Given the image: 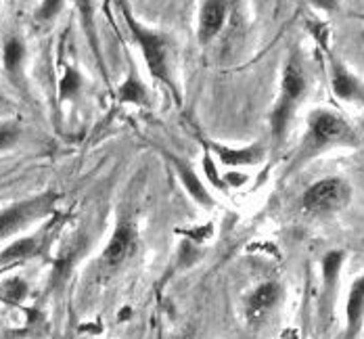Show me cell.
Masks as SVG:
<instances>
[{"label": "cell", "mask_w": 364, "mask_h": 339, "mask_svg": "<svg viewBox=\"0 0 364 339\" xmlns=\"http://www.w3.org/2000/svg\"><path fill=\"white\" fill-rule=\"evenodd\" d=\"M354 130L341 115L327 109H316L308 117V134L304 139V151L308 155H314L327 147L354 143Z\"/></svg>", "instance_id": "1"}, {"label": "cell", "mask_w": 364, "mask_h": 339, "mask_svg": "<svg viewBox=\"0 0 364 339\" xmlns=\"http://www.w3.org/2000/svg\"><path fill=\"white\" fill-rule=\"evenodd\" d=\"M306 95V75L299 65V61L291 59L283 72V82H281V95L277 101V107L270 115V126H272V136L274 141H283V136L287 134L289 122H291L293 113L297 109L299 101Z\"/></svg>", "instance_id": "2"}, {"label": "cell", "mask_w": 364, "mask_h": 339, "mask_svg": "<svg viewBox=\"0 0 364 339\" xmlns=\"http://www.w3.org/2000/svg\"><path fill=\"white\" fill-rule=\"evenodd\" d=\"M124 15H126V21H128V28H130L132 36H134V40L141 46V50H143V57H145V63L151 75L157 77V80H164L166 84H170V55H168L166 38L157 34V32H151V30L143 28L128 13V9H124Z\"/></svg>", "instance_id": "3"}, {"label": "cell", "mask_w": 364, "mask_h": 339, "mask_svg": "<svg viewBox=\"0 0 364 339\" xmlns=\"http://www.w3.org/2000/svg\"><path fill=\"white\" fill-rule=\"evenodd\" d=\"M55 199H57L55 193H42V195L30 197L26 201L13 203V205L0 210V241L17 235L30 222H34L42 214H46L53 208Z\"/></svg>", "instance_id": "4"}, {"label": "cell", "mask_w": 364, "mask_h": 339, "mask_svg": "<svg viewBox=\"0 0 364 339\" xmlns=\"http://www.w3.org/2000/svg\"><path fill=\"white\" fill-rule=\"evenodd\" d=\"M352 188L341 178H323L306 188L301 205L310 214H331L350 203Z\"/></svg>", "instance_id": "5"}, {"label": "cell", "mask_w": 364, "mask_h": 339, "mask_svg": "<svg viewBox=\"0 0 364 339\" xmlns=\"http://www.w3.org/2000/svg\"><path fill=\"white\" fill-rule=\"evenodd\" d=\"M328 72H331L328 74L331 75V88H333V95L337 99L364 105V84L341 61L331 57L328 59Z\"/></svg>", "instance_id": "6"}, {"label": "cell", "mask_w": 364, "mask_h": 339, "mask_svg": "<svg viewBox=\"0 0 364 339\" xmlns=\"http://www.w3.org/2000/svg\"><path fill=\"white\" fill-rule=\"evenodd\" d=\"M134 247H136V228L132 222L122 220L103 249V264L109 268H117L134 254Z\"/></svg>", "instance_id": "7"}, {"label": "cell", "mask_w": 364, "mask_h": 339, "mask_svg": "<svg viewBox=\"0 0 364 339\" xmlns=\"http://www.w3.org/2000/svg\"><path fill=\"white\" fill-rule=\"evenodd\" d=\"M364 323V274H360L346 300V333L343 339H358Z\"/></svg>", "instance_id": "8"}, {"label": "cell", "mask_w": 364, "mask_h": 339, "mask_svg": "<svg viewBox=\"0 0 364 339\" xmlns=\"http://www.w3.org/2000/svg\"><path fill=\"white\" fill-rule=\"evenodd\" d=\"M346 260V254L339 252V249H333L325 254L323 258V312H328L333 300H335V289H337V283H339V272H341V266Z\"/></svg>", "instance_id": "9"}, {"label": "cell", "mask_w": 364, "mask_h": 339, "mask_svg": "<svg viewBox=\"0 0 364 339\" xmlns=\"http://www.w3.org/2000/svg\"><path fill=\"white\" fill-rule=\"evenodd\" d=\"M226 13H228L226 2H205L201 6V13H199V40L203 44H208L210 40L218 36L222 26H224Z\"/></svg>", "instance_id": "10"}, {"label": "cell", "mask_w": 364, "mask_h": 339, "mask_svg": "<svg viewBox=\"0 0 364 339\" xmlns=\"http://www.w3.org/2000/svg\"><path fill=\"white\" fill-rule=\"evenodd\" d=\"M281 294H283V289L274 281H268V283H262L259 287H255L252 296L247 298V316L259 318L266 312H270L281 300Z\"/></svg>", "instance_id": "11"}, {"label": "cell", "mask_w": 364, "mask_h": 339, "mask_svg": "<svg viewBox=\"0 0 364 339\" xmlns=\"http://www.w3.org/2000/svg\"><path fill=\"white\" fill-rule=\"evenodd\" d=\"M172 163H174V168H176V172H178V178L182 181L184 188L191 193V197H193L197 203H201V205H212L214 199L210 197V193H208L205 187L201 185V181L197 178V174L193 172V168L186 166L184 161H181V159L174 157V155H172Z\"/></svg>", "instance_id": "12"}, {"label": "cell", "mask_w": 364, "mask_h": 339, "mask_svg": "<svg viewBox=\"0 0 364 339\" xmlns=\"http://www.w3.org/2000/svg\"><path fill=\"white\" fill-rule=\"evenodd\" d=\"M214 151L220 155V159L228 166H254L262 161L264 157V147L262 145H252L247 149H226L214 145Z\"/></svg>", "instance_id": "13"}, {"label": "cell", "mask_w": 364, "mask_h": 339, "mask_svg": "<svg viewBox=\"0 0 364 339\" xmlns=\"http://www.w3.org/2000/svg\"><path fill=\"white\" fill-rule=\"evenodd\" d=\"M38 252V239L36 237H23L19 241H13L9 247H4L0 252V264L9 266V264L23 262L28 258H32Z\"/></svg>", "instance_id": "14"}, {"label": "cell", "mask_w": 364, "mask_h": 339, "mask_svg": "<svg viewBox=\"0 0 364 339\" xmlns=\"http://www.w3.org/2000/svg\"><path fill=\"white\" fill-rule=\"evenodd\" d=\"M26 61V46L19 38H9L2 46V63L9 75H19L21 65Z\"/></svg>", "instance_id": "15"}, {"label": "cell", "mask_w": 364, "mask_h": 339, "mask_svg": "<svg viewBox=\"0 0 364 339\" xmlns=\"http://www.w3.org/2000/svg\"><path fill=\"white\" fill-rule=\"evenodd\" d=\"M30 285L21 276H9L0 283V301L9 306H19L28 298Z\"/></svg>", "instance_id": "16"}, {"label": "cell", "mask_w": 364, "mask_h": 339, "mask_svg": "<svg viewBox=\"0 0 364 339\" xmlns=\"http://www.w3.org/2000/svg\"><path fill=\"white\" fill-rule=\"evenodd\" d=\"M21 136V128L15 124V122H6V124H0V151L13 147Z\"/></svg>", "instance_id": "17"}, {"label": "cell", "mask_w": 364, "mask_h": 339, "mask_svg": "<svg viewBox=\"0 0 364 339\" xmlns=\"http://www.w3.org/2000/svg\"><path fill=\"white\" fill-rule=\"evenodd\" d=\"M122 99L130 101V103H143L145 101V90H143V86L136 80H128L122 86Z\"/></svg>", "instance_id": "18"}, {"label": "cell", "mask_w": 364, "mask_h": 339, "mask_svg": "<svg viewBox=\"0 0 364 339\" xmlns=\"http://www.w3.org/2000/svg\"><path fill=\"white\" fill-rule=\"evenodd\" d=\"M77 90H80V75L73 70H68L61 80V99H70Z\"/></svg>", "instance_id": "19"}, {"label": "cell", "mask_w": 364, "mask_h": 339, "mask_svg": "<svg viewBox=\"0 0 364 339\" xmlns=\"http://www.w3.org/2000/svg\"><path fill=\"white\" fill-rule=\"evenodd\" d=\"M61 6H63V2H61V0L42 2V4H40V9H38L36 17L40 19V21H48V19H53V17L61 11Z\"/></svg>", "instance_id": "20"}, {"label": "cell", "mask_w": 364, "mask_h": 339, "mask_svg": "<svg viewBox=\"0 0 364 339\" xmlns=\"http://www.w3.org/2000/svg\"><path fill=\"white\" fill-rule=\"evenodd\" d=\"M178 232H181V230H178ZM182 235H188V237H191V241H199V243H203V241H208V239H210V235H212V226L193 228V230H182Z\"/></svg>", "instance_id": "21"}, {"label": "cell", "mask_w": 364, "mask_h": 339, "mask_svg": "<svg viewBox=\"0 0 364 339\" xmlns=\"http://www.w3.org/2000/svg\"><path fill=\"white\" fill-rule=\"evenodd\" d=\"M9 270V266H0V274H4Z\"/></svg>", "instance_id": "22"}, {"label": "cell", "mask_w": 364, "mask_h": 339, "mask_svg": "<svg viewBox=\"0 0 364 339\" xmlns=\"http://www.w3.org/2000/svg\"><path fill=\"white\" fill-rule=\"evenodd\" d=\"M0 339H17V338H13V335H0Z\"/></svg>", "instance_id": "23"}]
</instances>
